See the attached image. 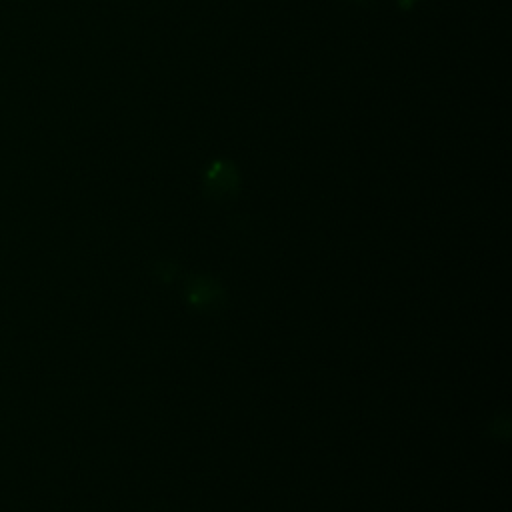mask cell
<instances>
[{
	"label": "cell",
	"instance_id": "6da1fadb",
	"mask_svg": "<svg viewBox=\"0 0 512 512\" xmlns=\"http://www.w3.org/2000/svg\"><path fill=\"white\" fill-rule=\"evenodd\" d=\"M240 176L228 160H214L204 172V190L214 200H228L238 192Z\"/></svg>",
	"mask_w": 512,
	"mask_h": 512
},
{
	"label": "cell",
	"instance_id": "7a4b0ae2",
	"mask_svg": "<svg viewBox=\"0 0 512 512\" xmlns=\"http://www.w3.org/2000/svg\"><path fill=\"white\" fill-rule=\"evenodd\" d=\"M222 286L210 276H192L186 282V298L198 310H216L224 304Z\"/></svg>",
	"mask_w": 512,
	"mask_h": 512
},
{
	"label": "cell",
	"instance_id": "3957f363",
	"mask_svg": "<svg viewBox=\"0 0 512 512\" xmlns=\"http://www.w3.org/2000/svg\"><path fill=\"white\" fill-rule=\"evenodd\" d=\"M416 2H418V0H396L398 8H402V10H410Z\"/></svg>",
	"mask_w": 512,
	"mask_h": 512
},
{
	"label": "cell",
	"instance_id": "277c9868",
	"mask_svg": "<svg viewBox=\"0 0 512 512\" xmlns=\"http://www.w3.org/2000/svg\"><path fill=\"white\" fill-rule=\"evenodd\" d=\"M354 2H358V4H368V2H372V0H354Z\"/></svg>",
	"mask_w": 512,
	"mask_h": 512
}]
</instances>
